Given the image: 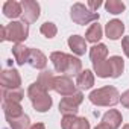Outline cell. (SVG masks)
<instances>
[{
    "instance_id": "5bb4252c",
    "label": "cell",
    "mask_w": 129,
    "mask_h": 129,
    "mask_svg": "<svg viewBox=\"0 0 129 129\" xmlns=\"http://www.w3.org/2000/svg\"><path fill=\"white\" fill-rule=\"evenodd\" d=\"M121 121H123V117L118 109H108L102 115V123L108 124L111 129H118L121 126Z\"/></svg>"
},
{
    "instance_id": "277c9868",
    "label": "cell",
    "mask_w": 129,
    "mask_h": 129,
    "mask_svg": "<svg viewBox=\"0 0 129 129\" xmlns=\"http://www.w3.org/2000/svg\"><path fill=\"white\" fill-rule=\"evenodd\" d=\"M0 32H2V35H0L2 41H11L15 44H21L29 37V24L24 21H11L9 24L2 26Z\"/></svg>"
},
{
    "instance_id": "4fadbf2b",
    "label": "cell",
    "mask_w": 129,
    "mask_h": 129,
    "mask_svg": "<svg viewBox=\"0 0 129 129\" xmlns=\"http://www.w3.org/2000/svg\"><path fill=\"white\" fill-rule=\"evenodd\" d=\"M67 44H69L70 50H72L76 56L85 55V52H87V49H88V47H87V40H85L84 37H81V35H72V37H69Z\"/></svg>"
},
{
    "instance_id": "d6a6232c",
    "label": "cell",
    "mask_w": 129,
    "mask_h": 129,
    "mask_svg": "<svg viewBox=\"0 0 129 129\" xmlns=\"http://www.w3.org/2000/svg\"><path fill=\"white\" fill-rule=\"evenodd\" d=\"M121 129H129V123H126V124H123V127Z\"/></svg>"
},
{
    "instance_id": "7c38bea8",
    "label": "cell",
    "mask_w": 129,
    "mask_h": 129,
    "mask_svg": "<svg viewBox=\"0 0 129 129\" xmlns=\"http://www.w3.org/2000/svg\"><path fill=\"white\" fill-rule=\"evenodd\" d=\"M27 64H29L32 69L44 70L46 66H47V56H46L40 49L30 47V53H29V61H27Z\"/></svg>"
},
{
    "instance_id": "44dd1931",
    "label": "cell",
    "mask_w": 129,
    "mask_h": 129,
    "mask_svg": "<svg viewBox=\"0 0 129 129\" xmlns=\"http://www.w3.org/2000/svg\"><path fill=\"white\" fill-rule=\"evenodd\" d=\"M90 59L91 62H99V61H105L108 59V47L103 43L94 44L90 49Z\"/></svg>"
},
{
    "instance_id": "e0dca14e",
    "label": "cell",
    "mask_w": 129,
    "mask_h": 129,
    "mask_svg": "<svg viewBox=\"0 0 129 129\" xmlns=\"http://www.w3.org/2000/svg\"><path fill=\"white\" fill-rule=\"evenodd\" d=\"M30 47H26L24 44H14L12 46V56L18 66H24L29 61Z\"/></svg>"
},
{
    "instance_id": "603a6c76",
    "label": "cell",
    "mask_w": 129,
    "mask_h": 129,
    "mask_svg": "<svg viewBox=\"0 0 129 129\" xmlns=\"http://www.w3.org/2000/svg\"><path fill=\"white\" fill-rule=\"evenodd\" d=\"M2 97H3V102L20 103L24 99V91H23V88H15V90H3L2 88Z\"/></svg>"
},
{
    "instance_id": "5b68a950",
    "label": "cell",
    "mask_w": 129,
    "mask_h": 129,
    "mask_svg": "<svg viewBox=\"0 0 129 129\" xmlns=\"http://www.w3.org/2000/svg\"><path fill=\"white\" fill-rule=\"evenodd\" d=\"M70 18L76 23V24H79V26H85V24H90V23H96V21H99V18H100V15H99V12H93L87 5H84V3H75L73 6H72V9H70Z\"/></svg>"
},
{
    "instance_id": "d4e9b609",
    "label": "cell",
    "mask_w": 129,
    "mask_h": 129,
    "mask_svg": "<svg viewBox=\"0 0 129 129\" xmlns=\"http://www.w3.org/2000/svg\"><path fill=\"white\" fill-rule=\"evenodd\" d=\"M8 124L11 129H30V118L27 114H23L17 118H12V120H8Z\"/></svg>"
},
{
    "instance_id": "4316f807",
    "label": "cell",
    "mask_w": 129,
    "mask_h": 129,
    "mask_svg": "<svg viewBox=\"0 0 129 129\" xmlns=\"http://www.w3.org/2000/svg\"><path fill=\"white\" fill-rule=\"evenodd\" d=\"M40 32H41V35H44L46 38L50 40V38H55V37H56V34H58V27H56L55 23H52V21H46V23L41 24Z\"/></svg>"
},
{
    "instance_id": "ac0fdd59",
    "label": "cell",
    "mask_w": 129,
    "mask_h": 129,
    "mask_svg": "<svg viewBox=\"0 0 129 129\" xmlns=\"http://www.w3.org/2000/svg\"><path fill=\"white\" fill-rule=\"evenodd\" d=\"M3 114H5V118L6 121L8 120H12V118H17L20 115H23V106L17 102H3Z\"/></svg>"
},
{
    "instance_id": "9a60e30c",
    "label": "cell",
    "mask_w": 129,
    "mask_h": 129,
    "mask_svg": "<svg viewBox=\"0 0 129 129\" xmlns=\"http://www.w3.org/2000/svg\"><path fill=\"white\" fill-rule=\"evenodd\" d=\"M3 15L8 18H18L23 14V8H21V2H15V0H8L3 3Z\"/></svg>"
},
{
    "instance_id": "83f0119b",
    "label": "cell",
    "mask_w": 129,
    "mask_h": 129,
    "mask_svg": "<svg viewBox=\"0 0 129 129\" xmlns=\"http://www.w3.org/2000/svg\"><path fill=\"white\" fill-rule=\"evenodd\" d=\"M120 102H121V105H123L124 108L129 109V90H126L124 93H121V96H120Z\"/></svg>"
},
{
    "instance_id": "ba28073f",
    "label": "cell",
    "mask_w": 129,
    "mask_h": 129,
    "mask_svg": "<svg viewBox=\"0 0 129 129\" xmlns=\"http://www.w3.org/2000/svg\"><path fill=\"white\" fill-rule=\"evenodd\" d=\"M76 84L73 82V79L70 76H64V75H59L56 76L55 79V91L62 96V97H67V96H72L75 93H78L76 90Z\"/></svg>"
},
{
    "instance_id": "484cf974",
    "label": "cell",
    "mask_w": 129,
    "mask_h": 129,
    "mask_svg": "<svg viewBox=\"0 0 129 129\" xmlns=\"http://www.w3.org/2000/svg\"><path fill=\"white\" fill-rule=\"evenodd\" d=\"M124 8H126V5H124L123 2H120V0H108V2L105 3L106 12H109V14H112V15L121 14V12L124 11Z\"/></svg>"
},
{
    "instance_id": "8fae6325",
    "label": "cell",
    "mask_w": 129,
    "mask_h": 129,
    "mask_svg": "<svg viewBox=\"0 0 129 129\" xmlns=\"http://www.w3.org/2000/svg\"><path fill=\"white\" fill-rule=\"evenodd\" d=\"M123 32H124V24L121 20H117V18L109 20L105 26V35H106V38H109L112 41L120 40L123 37Z\"/></svg>"
},
{
    "instance_id": "7a4b0ae2",
    "label": "cell",
    "mask_w": 129,
    "mask_h": 129,
    "mask_svg": "<svg viewBox=\"0 0 129 129\" xmlns=\"http://www.w3.org/2000/svg\"><path fill=\"white\" fill-rule=\"evenodd\" d=\"M88 99L96 106H115L120 102V93L115 87L106 85V87L93 90Z\"/></svg>"
},
{
    "instance_id": "4dcf8cb0",
    "label": "cell",
    "mask_w": 129,
    "mask_h": 129,
    "mask_svg": "<svg viewBox=\"0 0 129 129\" xmlns=\"http://www.w3.org/2000/svg\"><path fill=\"white\" fill-rule=\"evenodd\" d=\"M30 129H46V124L44 123H34L30 126Z\"/></svg>"
},
{
    "instance_id": "9c48e42d",
    "label": "cell",
    "mask_w": 129,
    "mask_h": 129,
    "mask_svg": "<svg viewBox=\"0 0 129 129\" xmlns=\"http://www.w3.org/2000/svg\"><path fill=\"white\" fill-rule=\"evenodd\" d=\"M21 8H23L21 18L24 23H35L40 18L41 6L38 2H35V0H21Z\"/></svg>"
},
{
    "instance_id": "8992f818",
    "label": "cell",
    "mask_w": 129,
    "mask_h": 129,
    "mask_svg": "<svg viewBox=\"0 0 129 129\" xmlns=\"http://www.w3.org/2000/svg\"><path fill=\"white\" fill-rule=\"evenodd\" d=\"M82 102H84L82 91H78V93L67 96V97H62L59 102V112L62 115H76Z\"/></svg>"
},
{
    "instance_id": "1f68e13d",
    "label": "cell",
    "mask_w": 129,
    "mask_h": 129,
    "mask_svg": "<svg viewBox=\"0 0 129 129\" xmlns=\"http://www.w3.org/2000/svg\"><path fill=\"white\" fill-rule=\"evenodd\" d=\"M94 129H111V127H109L108 124H105V123H102V121H100V123H99Z\"/></svg>"
},
{
    "instance_id": "cb8c5ba5",
    "label": "cell",
    "mask_w": 129,
    "mask_h": 129,
    "mask_svg": "<svg viewBox=\"0 0 129 129\" xmlns=\"http://www.w3.org/2000/svg\"><path fill=\"white\" fill-rule=\"evenodd\" d=\"M109 62H111L112 78H114V79L120 78V76H121V73H123V70H124V61H123V58H121V56H118V55H114V56H111V58H109Z\"/></svg>"
},
{
    "instance_id": "6da1fadb",
    "label": "cell",
    "mask_w": 129,
    "mask_h": 129,
    "mask_svg": "<svg viewBox=\"0 0 129 129\" xmlns=\"http://www.w3.org/2000/svg\"><path fill=\"white\" fill-rule=\"evenodd\" d=\"M50 61L53 64L55 72L64 76H78L82 72V61L78 56L64 53V52H52Z\"/></svg>"
},
{
    "instance_id": "52a82bcc",
    "label": "cell",
    "mask_w": 129,
    "mask_h": 129,
    "mask_svg": "<svg viewBox=\"0 0 129 129\" xmlns=\"http://www.w3.org/2000/svg\"><path fill=\"white\" fill-rule=\"evenodd\" d=\"M0 85L3 90H15L21 88V76L15 69H6L0 73Z\"/></svg>"
},
{
    "instance_id": "f546056e",
    "label": "cell",
    "mask_w": 129,
    "mask_h": 129,
    "mask_svg": "<svg viewBox=\"0 0 129 129\" xmlns=\"http://www.w3.org/2000/svg\"><path fill=\"white\" fill-rule=\"evenodd\" d=\"M87 6H88L93 12H96V9H99V8L102 6V2H100V0H97V2H94V0H90V2L87 3Z\"/></svg>"
},
{
    "instance_id": "2e32d148",
    "label": "cell",
    "mask_w": 129,
    "mask_h": 129,
    "mask_svg": "<svg viewBox=\"0 0 129 129\" xmlns=\"http://www.w3.org/2000/svg\"><path fill=\"white\" fill-rule=\"evenodd\" d=\"M55 79H56V76L53 75V72H50V70H43V72L38 75L37 82L40 84V87H41L43 90H46L47 93H50L52 90H55Z\"/></svg>"
},
{
    "instance_id": "30bf717a",
    "label": "cell",
    "mask_w": 129,
    "mask_h": 129,
    "mask_svg": "<svg viewBox=\"0 0 129 129\" xmlns=\"http://www.w3.org/2000/svg\"><path fill=\"white\" fill-rule=\"evenodd\" d=\"M61 127L62 129H91L90 121L85 117H78V115H62Z\"/></svg>"
},
{
    "instance_id": "d6986e66",
    "label": "cell",
    "mask_w": 129,
    "mask_h": 129,
    "mask_svg": "<svg viewBox=\"0 0 129 129\" xmlns=\"http://www.w3.org/2000/svg\"><path fill=\"white\" fill-rule=\"evenodd\" d=\"M76 85L81 90H90L94 85V73L91 70H82L76 76Z\"/></svg>"
},
{
    "instance_id": "ffe728a7",
    "label": "cell",
    "mask_w": 129,
    "mask_h": 129,
    "mask_svg": "<svg viewBox=\"0 0 129 129\" xmlns=\"http://www.w3.org/2000/svg\"><path fill=\"white\" fill-rule=\"evenodd\" d=\"M93 70L97 75V78H112V70H111V62L109 59L105 61H99V62H93Z\"/></svg>"
},
{
    "instance_id": "7402d4cb",
    "label": "cell",
    "mask_w": 129,
    "mask_h": 129,
    "mask_svg": "<svg viewBox=\"0 0 129 129\" xmlns=\"http://www.w3.org/2000/svg\"><path fill=\"white\" fill-rule=\"evenodd\" d=\"M102 37H103V29H102V26L97 21L93 23L87 29V32H85V40L88 43H93V44H99V41L102 40Z\"/></svg>"
},
{
    "instance_id": "f1b7e54d",
    "label": "cell",
    "mask_w": 129,
    "mask_h": 129,
    "mask_svg": "<svg viewBox=\"0 0 129 129\" xmlns=\"http://www.w3.org/2000/svg\"><path fill=\"white\" fill-rule=\"evenodd\" d=\"M121 49L124 52V55L129 58V35L127 37H123L121 38Z\"/></svg>"
},
{
    "instance_id": "3957f363",
    "label": "cell",
    "mask_w": 129,
    "mask_h": 129,
    "mask_svg": "<svg viewBox=\"0 0 129 129\" xmlns=\"http://www.w3.org/2000/svg\"><path fill=\"white\" fill-rule=\"evenodd\" d=\"M27 97H29L32 106H34V109L38 111V112H47L52 108V105H53V100H52L50 94L46 90H43L37 81L29 85Z\"/></svg>"
}]
</instances>
